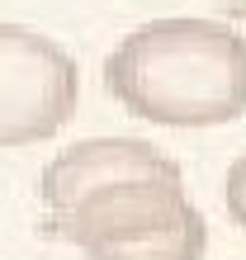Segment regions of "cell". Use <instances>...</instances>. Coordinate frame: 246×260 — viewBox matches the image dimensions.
Here are the masks:
<instances>
[{
  "instance_id": "cell-1",
  "label": "cell",
  "mask_w": 246,
  "mask_h": 260,
  "mask_svg": "<svg viewBox=\"0 0 246 260\" xmlns=\"http://www.w3.org/2000/svg\"><path fill=\"white\" fill-rule=\"evenodd\" d=\"M109 95L157 128H218L246 114V38L218 19H151L104 57Z\"/></svg>"
},
{
  "instance_id": "cell-2",
  "label": "cell",
  "mask_w": 246,
  "mask_h": 260,
  "mask_svg": "<svg viewBox=\"0 0 246 260\" xmlns=\"http://www.w3.org/2000/svg\"><path fill=\"white\" fill-rule=\"evenodd\" d=\"M81 71L57 38L0 19V147L57 137L76 114Z\"/></svg>"
},
{
  "instance_id": "cell-3",
  "label": "cell",
  "mask_w": 246,
  "mask_h": 260,
  "mask_svg": "<svg viewBox=\"0 0 246 260\" xmlns=\"http://www.w3.org/2000/svg\"><path fill=\"white\" fill-rule=\"evenodd\" d=\"M184 208H190L184 180H114V185H100L85 199H76L67 213H57L52 227L85 260H95L104 246L151 232V227L180 218Z\"/></svg>"
},
{
  "instance_id": "cell-4",
  "label": "cell",
  "mask_w": 246,
  "mask_h": 260,
  "mask_svg": "<svg viewBox=\"0 0 246 260\" xmlns=\"http://www.w3.org/2000/svg\"><path fill=\"white\" fill-rule=\"evenodd\" d=\"M114 180H180V166L142 137H85L43 166L38 189L48 213L57 218L76 199H85L100 185H114Z\"/></svg>"
},
{
  "instance_id": "cell-5",
  "label": "cell",
  "mask_w": 246,
  "mask_h": 260,
  "mask_svg": "<svg viewBox=\"0 0 246 260\" xmlns=\"http://www.w3.org/2000/svg\"><path fill=\"white\" fill-rule=\"evenodd\" d=\"M223 194H227V213H232V222H237V227H246V151L232 161Z\"/></svg>"
}]
</instances>
